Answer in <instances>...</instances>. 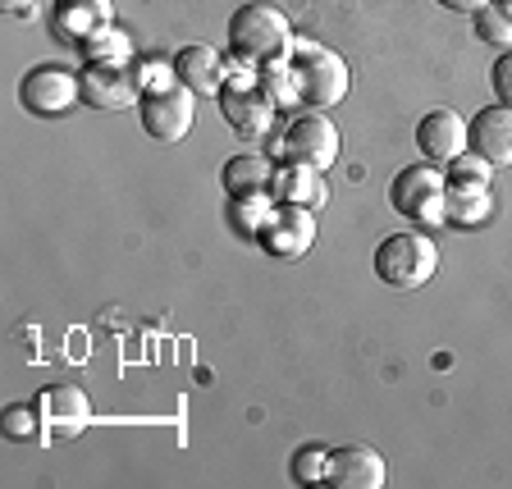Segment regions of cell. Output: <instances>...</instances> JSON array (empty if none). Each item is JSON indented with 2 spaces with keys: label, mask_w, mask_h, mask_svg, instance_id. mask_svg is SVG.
<instances>
[{
  "label": "cell",
  "mask_w": 512,
  "mask_h": 489,
  "mask_svg": "<svg viewBox=\"0 0 512 489\" xmlns=\"http://www.w3.org/2000/svg\"><path fill=\"white\" fill-rule=\"evenodd\" d=\"M284 64H288V83H293V101H302V106L330 110L348 96V64L330 46L293 37Z\"/></svg>",
  "instance_id": "obj_1"
},
{
  "label": "cell",
  "mask_w": 512,
  "mask_h": 489,
  "mask_svg": "<svg viewBox=\"0 0 512 489\" xmlns=\"http://www.w3.org/2000/svg\"><path fill=\"white\" fill-rule=\"evenodd\" d=\"M288 46H293V28H288L284 10L266 5V0H252V5H238L229 14V51L247 64H270L284 60Z\"/></svg>",
  "instance_id": "obj_2"
},
{
  "label": "cell",
  "mask_w": 512,
  "mask_h": 489,
  "mask_svg": "<svg viewBox=\"0 0 512 489\" xmlns=\"http://www.w3.org/2000/svg\"><path fill=\"white\" fill-rule=\"evenodd\" d=\"M439 270V252L426 234H389L380 247H375V275L380 284L398 288V293H416V288H426Z\"/></svg>",
  "instance_id": "obj_3"
},
{
  "label": "cell",
  "mask_w": 512,
  "mask_h": 489,
  "mask_svg": "<svg viewBox=\"0 0 512 489\" xmlns=\"http://www.w3.org/2000/svg\"><path fill=\"white\" fill-rule=\"evenodd\" d=\"M389 202L403 220L416 224H444L448 220V179L435 165H407L398 170V179L389 183Z\"/></svg>",
  "instance_id": "obj_4"
},
{
  "label": "cell",
  "mask_w": 512,
  "mask_h": 489,
  "mask_svg": "<svg viewBox=\"0 0 512 489\" xmlns=\"http://www.w3.org/2000/svg\"><path fill=\"white\" fill-rule=\"evenodd\" d=\"M83 96V78L64 64H32L19 78V106L28 115H64Z\"/></svg>",
  "instance_id": "obj_5"
},
{
  "label": "cell",
  "mask_w": 512,
  "mask_h": 489,
  "mask_svg": "<svg viewBox=\"0 0 512 489\" xmlns=\"http://www.w3.org/2000/svg\"><path fill=\"white\" fill-rule=\"evenodd\" d=\"M192 115H197V106H192V87L174 83V87H147V96H142V128H147L156 142H165V147H174V142L188 138L192 128Z\"/></svg>",
  "instance_id": "obj_6"
},
{
  "label": "cell",
  "mask_w": 512,
  "mask_h": 489,
  "mask_svg": "<svg viewBox=\"0 0 512 489\" xmlns=\"http://www.w3.org/2000/svg\"><path fill=\"white\" fill-rule=\"evenodd\" d=\"M284 156L293 165H311V170H330L339 160V128L320 110H307V115H293L284 128Z\"/></svg>",
  "instance_id": "obj_7"
},
{
  "label": "cell",
  "mask_w": 512,
  "mask_h": 489,
  "mask_svg": "<svg viewBox=\"0 0 512 489\" xmlns=\"http://www.w3.org/2000/svg\"><path fill=\"white\" fill-rule=\"evenodd\" d=\"M256 243L266 247L270 256H279V261H302V256L311 252V243H316V220H311L307 206L279 202L275 211L266 215V224H261Z\"/></svg>",
  "instance_id": "obj_8"
},
{
  "label": "cell",
  "mask_w": 512,
  "mask_h": 489,
  "mask_svg": "<svg viewBox=\"0 0 512 489\" xmlns=\"http://www.w3.org/2000/svg\"><path fill=\"white\" fill-rule=\"evenodd\" d=\"M220 110H224V119L243 133V138H266L270 124H275V96L261 92L256 78L224 83L220 87Z\"/></svg>",
  "instance_id": "obj_9"
},
{
  "label": "cell",
  "mask_w": 512,
  "mask_h": 489,
  "mask_svg": "<svg viewBox=\"0 0 512 489\" xmlns=\"http://www.w3.org/2000/svg\"><path fill=\"white\" fill-rule=\"evenodd\" d=\"M83 101L96 110H128L138 101V74H128L124 60H87L83 74Z\"/></svg>",
  "instance_id": "obj_10"
},
{
  "label": "cell",
  "mask_w": 512,
  "mask_h": 489,
  "mask_svg": "<svg viewBox=\"0 0 512 489\" xmlns=\"http://www.w3.org/2000/svg\"><path fill=\"white\" fill-rule=\"evenodd\" d=\"M416 147H421V156H426L430 165H448L453 156L467 151V119L448 106L426 110L421 124H416Z\"/></svg>",
  "instance_id": "obj_11"
},
{
  "label": "cell",
  "mask_w": 512,
  "mask_h": 489,
  "mask_svg": "<svg viewBox=\"0 0 512 489\" xmlns=\"http://www.w3.org/2000/svg\"><path fill=\"white\" fill-rule=\"evenodd\" d=\"M325 480L334 489H380L384 485V458L366 444H339L330 448Z\"/></svg>",
  "instance_id": "obj_12"
},
{
  "label": "cell",
  "mask_w": 512,
  "mask_h": 489,
  "mask_svg": "<svg viewBox=\"0 0 512 489\" xmlns=\"http://www.w3.org/2000/svg\"><path fill=\"white\" fill-rule=\"evenodd\" d=\"M467 147L490 165H512V106H485L467 124Z\"/></svg>",
  "instance_id": "obj_13"
},
{
  "label": "cell",
  "mask_w": 512,
  "mask_h": 489,
  "mask_svg": "<svg viewBox=\"0 0 512 489\" xmlns=\"http://www.w3.org/2000/svg\"><path fill=\"white\" fill-rule=\"evenodd\" d=\"M275 160L261 156V151H243V156L224 160L220 170V183L229 192V202H247V197H266L275 192Z\"/></svg>",
  "instance_id": "obj_14"
},
{
  "label": "cell",
  "mask_w": 512,
  "mask_h": 489,
  "mask_svg": "<svg viewBox=\"0 0 512 489\" xmlns=\"http://www.w3.org/2000/svg\"><path fill=\"white\" fill-rule=\"evenodd\" d=\"M37 407V426L46 430H83L87 426V394L74 389V384H51L42 394L32 398Z\"/></svg>",
  "instance_id": "obj_15"
},
{
  "label": "cell",
  "mask_w": 512,
  "mask_h": 489,
  "mask_svg": "<svg viewBox=\"0 0 512 489\" xmlns=\"http://www.w3.org/2000/svg\"><path fill=\"white\" fill-rule=\"evenodd\" d=\"M174 78H179L183 87H192V92H220L224 87L220 51H215V46H202V42L183 46V51L174 55Z\"/></svg>",
  "instance_id": "obj_16"
},
{
  "label": "cell",
  "mask_w": 512,
  "mask_h": 489,
  "mask_svg": "<svg viewBox=\"0 0 512 489\" xmlns=\"http://www.w3.org/2000/svg\"><path fill=\"white\" fill-rule=\"evenodd\" d=\"M110 0H55V32L69 42H87L92 32L110 28Z\"/></svg>",
  "instance_id": "obj_17"
},
{
  "label": "cell",
  "mask_w": 512,
  "mask_h": 489,
  "mask_svg": "<svg viewBox=\"0 0 512 489\" xmlns=\"http://www.w3.org/2000/svg\"><path fill=\"white\" fill-rule=\"evenodd\" d=\"M275 197L288 206H307V211H316V206H325V183H320V170H311V165H293L288 160V170L275 174Z\"/></svg>",
  "instance_id": "obj_18"
},
{
  "label": "cell",
  "mask_w": 512,
  "mask_h": 489,
  "mask_svg": "<svg viewBox=\"0 0 512 489\" xmlns=\"http://www.w3.org/2000/svg\"><path fill=\"white\" fill-rule=\"evenodd\" d=\"M490 160L480 156V151H462V156L448 160V197H480V192H490Z\"/></svg>",
  "instance_id": "obj_19"
},
{
  "label": "cell",
  "mask_w": 512,
  "mask_h": 489,
  "mask_svg": "<svg viewBox=\"0 0 512 489\" xmlns=\"http://www.w3.org/2000/svg\"><path fill=\"white\" fill-rule=\"evenodd\" d=\"M325 462H330V448L325 444H302L288 458V476L298 480V485H316V480H325Z\"/></svg>",
  "instance_id": "obj_20"
},
{
  "label": "cell",
  "mask_w": 512,
  "mask_h": 489,
  "mask_svg": "<svg viewBox=\"0 0 512 489\" xmlns=\"http://www.w3.org/2000/svg\"><path fill=\"white\" fill-rule=\"evenodd\" d=\"M476 37H480V42L503 46V51H508V46H512V14L490 0V5L476 14Z\"/></svg>",
  "instance_id": "obj_21"
},
{
  "label": "cell",
  "mask_w": 512,
  "mask_h": 489,
  "mask_svg": "<svg viewBox=\"0 0 512 489\" xmlns=\"http://www.w3.org/2000/svg\"><path fill=\"white\" fill-rule=\"evenodd\" d=\"M448 220L467 224V229L485 224L490 220V192H480V197H448Z\"/></svg>",
  "instance_id": "obj_22"
},
{
  "label": "cell",
  "mask_w": 512,
  "mask_h": 489,
  "mask_svg": "<svg viewBox=\"0 0 512 489\" xmlns=\"http://www.w3.org/2000/svg\"><path fill=\"white\" fill-rule=\"evenodd\" d=\"M83 51H87V60H124L128 37L119 28H101V32H92V37L83 42Z\"/></svg>",
  "instance_id": "obj_23"
},
{
  "label": "cell",
  "mask_w": 512,
  "mask_h": 489,
  "mask_svg": "<svg viewBox=\"0 0 512 489\" xmlns=\"http://www.w3.org/2000/svg\"><path fill=\"white\" fill-rule=\"evenodd\" d=\"M490 87H494V96H499V106H512V46L499 55V60H494Z\"/></svg>",
  "instance_id": "obj_24"
},
{
  "label": "cell",
  "mask_w": 512,
  "mask_h": 489,
  "mask_svg": "<svg viewBox=\"0 0 512 489\" xmlns=\"http://www.w3.org/2000/svg\"><path fill=\"white\" fill-rule=\"evenodd\" d=\"M32 421H37V407H14V412L5 416V426H10L14 439H28L32 435Z\"/></svg>",
  "instance_id": "obj_25"
},
{
  "label": "cell",
  "mask_w": 512,
  "mask_h": 489,
  "mask_svg": "<svg viewBox=\"0 0 512 489\" xmlns=\"http://www.w3.org/2000/svg\"><path fill=\"white\" fill-rule=\"evenodd\" d=\"M439 5H444V10H453V14H480L490 0H439Z\"/></svg>",
  "instance_id": "obj_26"
},
{
  "label": "cell",
  "mask_w": 512,
  "mask_h": 489,
  "mask_svg": "<svg viewBox=\"0 0 512 489\" xmlns=\"http://www.w3.org/2000/svg\"><path fill=\"white\" fill-rule=\"evenodd\" d=\"M5 10H28V0H5Z\"/></svg>",
  "instance_id": "obj_27"
},
{
  "label": "cell",
  "mask_w": 512,
  "mask_h": 489,
  "mask_svg": "<svg viewBox=\"0 0 512 489\" xmlns=\"http://www.w3.org/2000/svg\"><path fill=\"white\" fill-rule=\"evenodd\" d=\"M494 5H503V10H508V14H512V0H494Z\"/></svg>",
  "instance_id": "obj_28"
}]
</instances>
